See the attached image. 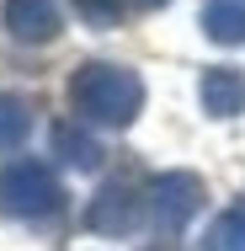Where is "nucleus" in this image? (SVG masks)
I'll return each mask as SVG.
<instances>
[{
    "instance_id": "nucleus-1",
    "label": "nucleus",
    "mask_w": 245,
    "mask_h": 251,
    "mask_svg": "<svg viewBox=\"0 0 245 251\" xmlns=\"http://www.w3.org/2000/svg\"><path fill=\"white\" fill-rule=\"evenodd\" d=\"M69 107L80 112V123L91 128H128L144 112V80L128 64L91 59L69 75Z\"/></svg>"
},
{
    "instance_id": "nucleus-2",
    "label": "nucleus",
    "mask_w": 245,
    "mask_h": 251,
    "mask_svg": "<svg viewBox=\"0 0 245 251\" xmlns=\"http://www.w3.org/2000/svg\"><path fill=\"white\" fill-rule=\"evenodd\" d=\"M0 214L5 219H22V225H38L64 214V182L59 171L32 160V155H16L0 166Z\"/></svg>"
},
{
    "instance_id": "nucleus-3",
    "label": "nucleus",
    "mask_w": 245,
    "mask_h": 251,
    "mask_svg": "<svg viewBox=\"0 0 245 251\" xmlns=\"http://www.w3.org/2000/svg\"><path fill=\"white\" fill-rule=\"evenodd\" d=\"M197 208H202V182H197L192 171H160V176L144 182V214L165 235H176Z\"/></svg>"
},
{
    "instance_id": "nucleus-4",
    "label": "nucleus",
    "mask_w": 245,
    "mask_h": 251,
    "mask_svg": "<svg viewBox=\"0 0 245 251\" xmlns=\"http://www.w3.org/2000/svg\"><path fill=\"white\" fill-rule=\"evenodd\" d=\"M139 219H144V193L128 182H107L86 203V230H96V235H134Z\"/></svg>"
},
{
    "instance_id": "nucleus-5",
    "label": "nucleus",
    "mask_w": 245,
    "mask_h": 251,
    "mask_svg": "<svg viewBox=\"0 0 245 251\" xmlns=\"http://www.w3.org/2000/svg\"><path fill=\"white\" fill-rule=\"evenodd\" d=\"M0 22L16 43H53L64 16H59V0H5L0 5Z\"/></svg>"
},
{
    "instance_id": "nucleus-6",
    "label": "nucleus",
    "mask_w": 245,
    "mask_h": 251,
    "mask_svg": "<svg viewBox=\"0 0 245 251\" xmlns=\"http://www.w3.org/2000/svg\"><path fill=\"white\" fill-rule=\"evenodd\" d=\"M197 97H202V112H208V118H240L245 112V70H235V64L202 70Z\"/></svg>"
},
{
    "instance_id": "nucleus-7",
    "label": "nucleus",
    "mask_w": 245,
    "mask_h": 251,
    "mask_svg": "<svg viewBox=\"0 0 245 251\" xmlns=\"http://www.w3.org/2000/svg\"><path fill=\"white\" fill-rule=\"evenodd\" d=\"M48 139H53V155H59L64 166H75V171H96L101 155H107L101 139L80 123V118H59V123L48 128Z\"/></svg>"
},
{
    "instance_id": "nucleus-8",
    "label": "nucleus",
    "mask_w": 245,
    "mask_h": 251,
    "mask_svg": "<svg viewBox=\"0 0 245 251\" xmlns=\"http://www.w3.org/2000/svg\"><path fill=\"white\" fill-rule=\"evenodd\" d=\"M32 101L22 97V91H0V155L22 150L27 145V134H32Z\"/></svg>"
},
{
    "instance_id": "nucleus-9",
    "label": "nucleus",
    "mask_w": 245,
    "mask_h": 251,
    "mask_svg": "<svg viewBox=\"0 0 245 251\" xmlns=\"http://www.w3.org/2000/svg\"><path fill=\"white\" fill-rule=\"evenodd\" d=\"M202 32L213 43H245V0H208L202 5Z\"/></svg>"
},
{
    "instance_id": "nucleus-10",
    "label": "nucleus",
    "mask_w": 245,
    "mask_h": 251,
    "mask_svg": "<svg viewBox=\"0 0 245 251\" xmlns=\"http://www.w3.org/2000/svg\"><path fill=\"white\" fill-rule=\"evenodd\" d=\"M202 251H245V198H235L202 235Z\"/></svg>"
},
{
    "instance_id": "nucleus-11",
    "label": "nucleus",
    "mask_w": 245,
    "mask_h": 251,
    "mask_svg": "<svg viewBox=\"0 0 245 251\" xmlns=\"http://www.w3.org/2000/svg\"><path fill=\"white\" fill-rule=\"evenodd\" d=\"M75 11H80L86 27H117L123 11H128V0H75Z\"/></svg>"
},
{
    "instance_id": "nucleus-12",
    "label": "nucleus",
    "mask_w": 245,
    "mask_h": 251,
    "mask_svg": "<svg viewBox=\"0 0 245 251\" xmlns=\"http://www.w3.org/2000/svg\"><path fill=\"white\" fill-rule=\"evenodd\" d=\"M144 251H181V241H171V235H160V241H149Z\"/></svg>"
},
{
    "instance_id": "nucleus-13",
    "label": "nucleus",
    "mask_w": 245,
    "mask_h": 251,
    "mask_svg": "<svg viewBox=\"0 0 245 251\" xmlns=\"http://www.w3.org/2000/svg\"><path fill=\"white\" fill-rule=\"evenodd\" d=\"M134 5H139V11H160L165 0H134Z\"/></svg>"
}]
</instances>
